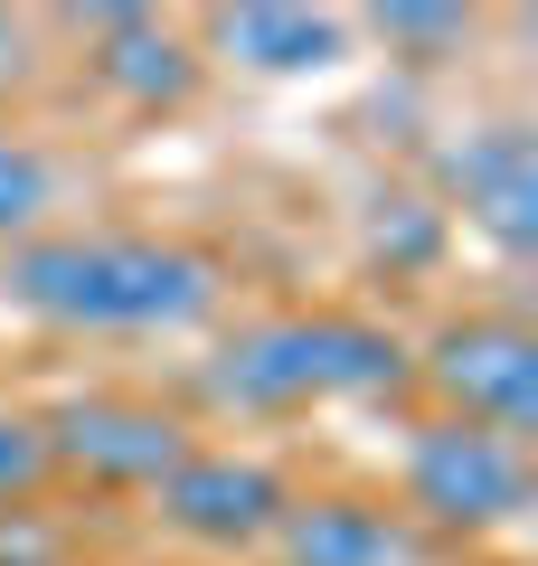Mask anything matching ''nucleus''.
Masks as SVG:
<instances>
[{
	"label": "nucleus",
	"mask_w": 538,
	"mask_h": 566,
	"mask_svg": "<svg viewBox=\"0 0 538 566\" xmlns=\"http://www.w3.org/2000/svg\"><path fill=\"white\" fill-rule=\"evenodd\" d=\"M0 293L66 331H189L218 312V264L170 237H20Z\"/></svg>",
	"instance_id": "nucleus-1"
},
{
	"label": "nucleus",
	"mask_w": 538,
	"mask_h": 566,
	"mask_svg": "<svg viewBox=\"0 0 538 566\" xmlns=\"http://www.w3.org/2000/svg\"><path fill=\"white\" fill-rule=\"evenodd\" d=\"M406 378L397 331L350 322V312H283V322H246L199 387L218 406H302V397H379Z\"/></svg>",
	"instance_id": "nucleus-2"
},
{
	"label": "nucleus",
	"mask_w": 538,
	"mask_h": 566,
	"mask_svg": "<svg viewBox=\"0 0 538 566\" xmlns=\"http://www.w3.org/2000/svg\"><path fill=\"white\" fill-rule=\"evenodd\" d=\"M406 501H416V520L435 528H500L529 510V444H510V434H482V424H425L416 444H406Z\"/></svg>",
	"instance_id": "nucleus-3"
},
{
	"label": "nucleus",
	"mask_w": 538,
	"mask_h": 566,
	"mask_svg": "<svg viewBox=\"0 0 538 566\" xmlns=\"http://www.w3.org/2000/svg\"><path fill=\"white\" fill-rule=\"evenodd\" d=\"M425 378L444 387L454 424H482V434L529 444V424H538V340L519 322H454V331H435Z\"/></svg>",
	"instance_id": "nucleus-4"
},
{
	"label": "nucleus",
	"mask_w": 538,
	"mask_h": 566,
	"mask_svg": "<svg viewBox=\"0 0 538 566\" xmlns=\"http://www.w3.org/2000/svg\"><path fill=\"white\" fill-rule=\"evenodd\" d=\"M48 463H76V472L123 482V491H161L189 463V424L142 406V397H76L48 416Z\"/></svg>",
	"instance_id": "nucleus-5"
},
{
	"label": "nucleus",
	"mask_w": 538,
	"mask_h": 566,
	"mask_svg": "<svg viewBox=\"0 0 538 566\" xmlns=\"http://www.w3.org/2000/svg\"><path fill=\"white\" fill-rule=\"evenodd\" d=\"M435 170L454 189V208L500 255H529L538 245V133L529 123H473L463 142H444Z\"/></svg>",
	"instance_id": "nucleus-6"
},
{
	"label": "nucleus",
	"mask_w": 538,
	"mask_h": 566,
	"mask_svg": "<svg viewBox=\"0 0 538 566\" xmlns=\"http://www.w3.org/2000/svg\"><path fill=\"white\" fill-rule=\"evenodd\" d=\"M283 510H293L283 482L265 463H237V453H189L161 482V520L179 538H199V547H256V538H275Z\"/></svg>",
	"instance_id": "nucleus-7"
},
{
	"label": "nucleus",
	"mask_w": 538,
	"mask_h": 566,
	"mask_svg": "<svg viewBox=\"0 0 538 566\" xmlns=\"http://www.w3.org/2000/svg\"><path fill=\"white\" fill-rule=\"evenodd\" d=\"M283 566H435L425 528L379 501H293L275 520Z\"/></svg>",
	"instance_id": "nucleus-8"
},
{
	"label": "nucleus",
	"mask_w": 538,
	"mask_h": 566,
	"mask_svg": "<svg viewBox=\"0 0 538 566\" xmlns=\"http://www.w3.org/2000/svg\"><path fill=\"white\" fill-rule=\"evenodd\" d=\"M76 29L95 39V76L133 104H179L199 85V48L161 29L152 10H76Z\"/></svg>",
	"instance_id": "nucleus-9"
},
{
	"label": "nucleus",
	"mask_w": 538,
	"mask_h": 566,
	"mask_svg": "<svg viewBox=\"0 0 538 566\" xmlns=\"http://www.w3.org/2000/svg\"><path fill=\"white\" fill-rule=\"evenodd\" d=\"M208 39H218L237 66H256V76H321V66L350 57V20H331V10H275V0L218 10Z\"/></svg>",
	"instance_id": "nucleus-10"
},
{
	"label": "nucleus",
	"mask_w": 538,
	"mask_h": 566,
	"mask_svg": "<svg viewBox=\"0 0 538 566\" xmlns=\"http://www.w3.org/2000/svg\"><path fill=\"white\" fill-rule=\"evenodd\" d=\"M48 199H58V161H48L39 142L0 133V245H20L48 218Z\"/></svg>",
	"instance_id": "nucleus-11"
},
{
	"label": "nucleus",
	"mask_w": 538,
	"mask_h": 566,
	"mask_svg": "<svg viewBox=\"0 0 538 566\" xmlns=\"http://www.w3.org/2000/svg\"><path fill=\"white\" fill-rule=\"evenodd\" d=\"M369 29H379V39L397 48V57L435 66L444 48H463V39H473V10H425V0H397V10H379Z\"/></svg>",
	"instance_id": "nucleus-12"
},
{
	"label": "nucleus",
	"mask_w": 538,
	"mask_h": 566,
	"mask_svg": "<svg viewBox=\"0 0 538 566\" xmlns=\"http://www.w3.org/2000/svg\"><path fill=\"white\" fill-rule=\"evenodd\" d=\"M48 472H58V463H48V424L0 406V501H29Z\"/></svg>",
	"instance_id": "nucleus-13"
},
{
	"label": "nucleus",
	"mask_w": 538,
	"mask_h": 566,
	"mask_svg": "<svg viewBox=\"0 0 538 566\" xmlns=\"http://www.w3.org/2000/svg\"><path fill=\"white\" fill-rule=\"evenodd\" d=\"M20 76H29V20H10V10H0V95H10Z\"/></svg>",
	"instance_id": "nucleus-14"
}]
</instances>
